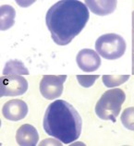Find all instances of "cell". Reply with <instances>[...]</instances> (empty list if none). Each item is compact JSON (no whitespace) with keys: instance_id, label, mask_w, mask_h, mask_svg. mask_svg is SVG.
Returning a JSON list of instances; mask_svg holds the SVG:
<instances>
[{"instance_id":"6da1fadb","label":"cell","mask_w":134,"mask_h":146,"mask_svg":"<svg viewBox=\"0 0 134 146\" xmlns=\"http://www.w3.org/2000/svg\"><path fill=\"white\" fill-rule=\"evenodd\" d=\"M89 18V10L84 3L62 0L48 9L45 22L53 41L57 45H67L82 32Z\"/></svg>"},{"instance_id":"7a4b0ae2","label":"cell","mask_w":134,"mask_h":146,"mask_svg":"<svg viewBox=\"0 0 134 146\" xmlns=\"http://www.w3.org/2000/svg\"><path fill=\"white\" fill-rule=\"evenodd\" d=\"M43 127L48 135L65 144L77 141L82 133V120L73 106L65 100H56L45 111Z\"/></svg>"},{"instance_id":"3957f363","label":"cell","mask_w":134,"mask_h":146,"mask_svg":"<svg viewBox=\"0 0 134 146\" xmlns=\"http://www.w3.org/2000/svg\"><path fill=\"white\" fill-rule=\"evenodd\" d=\"M125 99L124 91L119 88L106 91L95 105V114L103 120L116 122Z\"/></svg>"},{"instance_id":"277c9868","label":"cell","mask_w":134,"mask_h":146,"mask_svg":"<svg viewBox=\"0 0 134 146\" xmlns=\"http://www.w3.org/2000/svg\"><path fill=\"white\" fill-rule=\"evenodd\" d=\"M126 42L123 37L116 33H106L100 36L95 43V49L100 56L108 60L121 57L126 51Z\"/></svg>"},{"instance_id":"5b68a950","label":"cell","mask_w":134,"mask_h":146,"mask_svg":"<svg viewBox=\"0 0 134 146\" xmlns=\"http://www.w3.org/2000/svg\"><path fill=\"white\" fill-rule=\"evenodd\" d=\"M28 90V82L19 75H4L0 78V95L17 96L24 94Z\"/></svg>"},{"instance_id":"8992f818","label":"cell","mask_w":134,"mask_h":146,"mask_svg":"<svg viewBox=\"0 0 134 146\" xmlns=\"http://www.w3.org/2000/svg\"><path fill=\"white\" fill-rule=\"evenodd\" d=\"M66 75H44L40 82V92L47 100L59 97L63 93V84Z\"/></svg>"},{"instance_id":"52a82bcc","label":"cell","mask_w":134,"mask_h":146,"mask_svg":"<svg viewBox=\"0 0 134 146\" xmlns=\"http://www.w3.org/2000/svg\"><path fill=\"white\" fill-rule=\"evenodd\" d=\"M76 61L79 68L84 72H94L101 66V58L98 53L92 49H82L78 53Z\"/></svg>"},{"instance_id":"ba28073f","label":"cell","mask_w":134,"mask_h":146,"mask_svg":"<svg viewBox=\"0 0 134 146\" xmlns=\"http://www.w3.org/2000/svg\"><path fill=\"white\" fill-rule=\"evenodd\" d=\"M2 114L4 117L9 120H21L28 114V106L24 101L20 99L10 100L3 106Z\"/></svg>"},{"instance_id":"9c48e42d","label":"cell","mask_w":134,"mask_h":146,"mask_svg":"<svg viewBox=\"0 0 134 146\" xmlns=\"http://www.w3.org/2000/svg\"><path fill=\"white\" fill-rule=\"evenodd\" d=\"M16 140L21 146H35L39 140V134L33 126L24 124L17 130Z\"/></svg>"},{"instance_id":"30bf717a","label":"cell","mask_w":134,"mask_h":146,"mask_svg":"<svg viewBox=\"0 0 134 146\" xmlns=\"http://www.w3.org/2000/svg\"><path fill=\"white\" fill-rule=\"evenodd\" d=\"M85 5L89 7L91 11L98 16H105L116 9L117 2L116 0H105V1H93V0H87Z\"/></svg>"},{"instance_id":"8fae6325","label":"cell","mask_w":134,"mask_h":146,"mask_svg":"<svg viewBox=\"0 0 134 146\" xmlns=\"http://www.w3.org/2000/svg\"><path fill=\"white\" fill-rule=\"evenodd\" d=\"M16 11L9 5H4L0 9V29L1 31H7L11 28L15 23Z\"/></svg>"},{"instance_id":"7c38bea8","label":"cell","mask_w":134,"mask_h":146,"mask_svg":"<svg viewBox=\"0 0 134 146\" xmlns=\"http://www.w3.org/2000/svg\"><path fill=\"white\" fill-rule=\"evenodd\" d=\"M3 75H29V70L20 60H10L7 62L3 70Z\"/></svg>"},{"instance_id":"4fadbf2b","label":"cell","mask_w":134,"mask_h":146,"mask_svg":"<svg viewBox=\"0 0 134 146\" xmlns=\"http://www.w3.org/2000/svg\"><path fill=\"white\" fill-rule=\"evenodd\" d=\"M129 79V75H104L103 82L107 88H114L123 84Z\"/></svg>"},{"instance_id":"5bb4252c","label":"cell","mask_w":134,"mask_h":146,"mask_svg":"<svg viewBox=\"0 0 134 146\" xmlns=\"http://www.w3.org/2000/svg\"><path fill=\"white\" fill-rule=\"evenodd\" d=\"M121 122L125 128L134 130V107L126 108L121 115Z\"/></svg>"},{"instance_id":"9a60e30c","label":"cell","mask_w":134,"mask_h":146,"mask_svg":"<svg viewBox=\"0 0 134 146\" xmlns=\"http://www.w3.org/2000/svg\"><path fill=\"white\" fill-rule=\"evenodd\" d=\"M98 78L99 75H78L77 76L79 83L84 88L91 87Z\"/></svg>"},{"instance_id":"2e32d148","label":"cell","mask_w":134,"mask_h":146,"mask_svg":"<svg viewBox=\"0 0 134 146\" xmlns=\"http://www.w3.org/2000/svg\"><path fill=\"white\" fill-rule=\"evenodd\" d=\"M132 52L134 53V30H132Z\"/></svg>"},{"instance_id":"e0dca14e","label":"cell","mask_w":134,"mask_h":146,"mask_svg":"<svg viewBox=\"0 0 134 146\" xmlns=\"http://www.w3.org/2000/svg\"><path fill=\"white\" fill-rule=\"evenodd\" d=\"M132 74L134 75V53L132 54Z\"/></svg>"},{"instance_id":"ac0fdd59","label":"cell","mask_w":134,"mask_h":146,"mask_svg":"<svg viewBox=\"0 0 134 146\" xmlns=\"http://www.w3.org/2000/svg\"><path fill=\"white\" fill-rule=\"evenodd\" d=\"M132 28L134 30V11L132 12Z\"/></svg>"}]
</instances>
